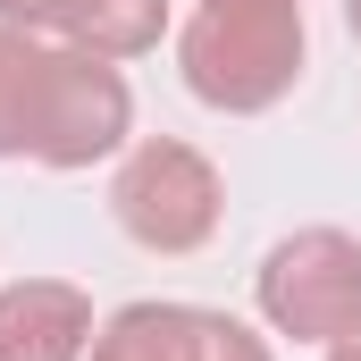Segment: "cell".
I'll use <instances>...</instances> for the list:
<instances>
[{
	"label": "cell",
	"instance_id": "6da1fadb",
	"mask_svg": "<svg viewBox=\"0 0 361 361\" xmlns=\"http://www.w3.org/2000/svg\"><path fill=\"white\" fill-rule=\"evenodd\" d=\"M126 126H135V92L109 59L0 25V160L92 169L126 143Z\"/></svg>",
	"mask_w": 361,
	"mask_h": 361
},
{
	"label": "cell",
	"instance_id": "7a4b0ae2",
	"mask_svg": "<svg viewBox=\"0 0 361 361\" xmlns=\"http://www.w3.org/2000/svg\"><path fill=\"white\" fill-rule=\"evenodd\" d=\"M177 68L193 101L252 118L294 92L302 76V8L294 0H202L193 25L177 34Z\"/></svg>",
	"mask_w": 361,
	"mask_h": 361
},
{
	"label": "cell",
	"instance_id": "3957f363",
	"mask_svg": "<svg viewBox=\"0 0 361 361\" xmlns=\"http://www.w3.org/2000/svg\"><path fill=\"white\" fill-rule=\"evenodd\" d=\"M109 210L143 252H193V244L219 235V169L193 143L152 135V143L126 152V169L109 185Z\"/></svg>",
	"mask_w": 361,
	"mask_h": 361
},
{
	"label": "cell",
	"instance_id": "277c9868",
	"mask_svg": "<svg viewBox=\"0 0 361 361\" xmlns=\"http://www.w3.org/2000/svg\"><path fill=\"white\" fill-rule=\"evenodd\" d=\"M261 311L294 345H336L361 328V244L336 227H302L261 261Z\"/></svg>",
	"mask_w": 361,
	"mask_h": 361
},
{
	"label": "cell",
	"instance_id": "5b68a950",
	"mask_svg": "<svg viewBox=\"0 0 361 361\" xmlns=\"http://www.w3.org/2000/svg\"><path fill=\"white\" fill-rule=\"evenodd\" d=\"M85 361H269V345L227 319V311H193V302H126Z\"/></svg>",
	"mask_w": 361,
	"mask_h": 361
},
{
	"label": "cell",
	"instance_id": "8992f818",
	"mask_svg": "<svg viewBox=\"0 0 361 361\" xmlns=\"http://www.w3.org/2000/svg\"><path fill=\"white\" fill-rule=\"evenodd\" d=\"M92 302L59 277H17L0 294V361H85Z\"/></svg>",
	"mask_w": 361,
	"mask_h": 361
},
{
	"label": "cell",
	"instance_id": "52a82bcc",
	"mask_svg": "<svg viewBox=\"0 0 361 361\" xmlns=\"http://www.w3.org/2000/svg\"><path fill=\"white\" fill-rule=\"evenodd\" d=\"M169 34V0H68L59 42H76L92 59H143Z\"/></svg>",
	"mask_w": 361,
	"mask_h": 361
},
{
	"label": "cell",
	"instance_id": "ba28073f",
	"mask_svg": "<svg viewBox=\"0 0 361 361\" xmlns=\"http://www.w3.org/2000/svg\"><path fill=\"white\" fill-rule=\"evenodd\" d=\"M68 0H0V25H25V34H59Z\"/></svg>",
	"mask_w": 361,
	"mask_h": 361
},
{
	"label": "cell",
	"instance_id": "9c48e42d",
	"mask_svg": "<svg viewBox=\"0 0 361 361\" xmlns=\"http://www.w3.org/2000/svg\"><path fill=\"white\" fill-rule=\"evenodd\" d=\"M328 361H361V328H353V336H336V345H328Z\"/></svg>",
	"mask_w": 361,
	"mask_h": 361
},
{
	"label": "cell",
	"instance_id": "30bf717a",
	"mask_svg": "<svg viewBox=\"0 0 361 361\" xmlns=\"http://www.w3.org/2000/svg\"><path fill=\"white\" fill-rule=\"evenodd\" d=\"M345 25H353V42H361V0H345Z\"/></svg>",
	"mask_w": 361,
	"mask_h": 361
},
{
	"label": "cell",
	"instance_id": "8fae6325",
	"mask_svg": "<svg viewBox=\"0 0 361 361\" xmlns=\"http://www.w3.org/2000/svg\"><path fill=\"white\" fill-rule=\"evenodd\" d=\"M294 8H302V0H294Z\"/></svg>",
	"mask_w": 361,
	"mask_h": 361
}]
</instances>
